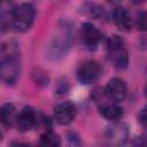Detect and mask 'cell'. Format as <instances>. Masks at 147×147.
Instances as JSON below:
<instances>
[{
  "instance_id": "6da1fadb",
  "label": "cell",
  "mask_w": 147,
  "mask_h": 147,
  "mask_svg": "<svg viewBox=\"0 0 147 147\" xmlns=\"http://www.w3.org/2000/svg\"><path fill=\"white\" fill-rule=\"evenodd\" d=\"M1 79L6 85H14L21 72V57L15 41H7L1 47Z\"/></svg>"
},
{
  "instance_id": "7a4b0ae2",
  "label": "cell",
  "mask_w": 147,
  "mask_h": 147,
  "mask_svg": "<svg viewBox=\"0 0 147 147\" xmlns=\"http://www.w3.org/2000/svg\"><path fill=\"white\" fill-rule=\"evenodd\" d=\"M72 41V37H71V32L69 26H61L60 31L53 37V39L51 40L48 48H47V56L53 60H60L63 56H65L67 52L70 48Z\"/></svg>"
},
{
  "instance_id": "3957f363",
  "label": "cell",
  "mask_w": 147,
  "mask_h": 147,
  "mask_svg": "<svg viewBox=\"0 0 147 147\" xmlns=\"http://www.w3.org/2000/svg\"><path fill=\"white\" fill-rule=\"evenodd\" d=\"M36 17V9L31 3H22L14 10L11 28L17 32H24L29 30Z\"/></svg>"
},
{
  "instance_id": "277c9868",
  "label": "cell",
  "mask_w": 147,
  "mask_h": 147,
  "mask_svg": "<svg viewBox=\"0 0 147 147\" xmlns=\"http://www.w3.org/2000/svg\"><path fill=\"white\" fill-rule=\"evenodd\" d=\"M101 75L100 65L92 60L83 62L77 69V79L82 84H92L94 83Z\"/></svg>"
},
{
  "instance_id": "5b68a950",
  "label": "cell",
  "mask_w": 147,
  "mask_h": 147,
  "mask_svg": "<svg viewBox=\"0 0 147 147\" xmlns=\"http://www.w3.org/2000/svg\"><path fill=\"white\" fill-rule=\"evenodd\" d=\"M126 93H127L126 84H125V82L122 78H118V77L111 78L107 83V85L105 87V94H106V96L110 101H113L115 103L122 102L125 99Z\"/></svg>"
},
{
  "instance_id": "8992f818",
  "label": "cell",
  "mask_w": 147,
  "mask_h": 147,
  "mask_svg": "<svg viewBox=\"0 0 147 147\" xmlns=\"http://www.w3.org/2000/svg\"><path fill=\"white\" fill-rule=\"evenodd\" d=\"M76 114H77L76 106L70 101H63L54 108V119L60 125L70 124L75 119Z\"/></svg>"
},
{
  "instance_id": "52a82bcc",
  "label": "cell",
  "mask_w": 147,
  "mask_h": 147,
  "mask_svg": "<svg viewBox=\"0 0 147 147\" xmlns=\"http://www.w3.org/2000/svg\"><path fill=\"white\" fill-rule=\"evenodd\" d=\"M40 118L36 114V111L31 107H24L16 117V126L21 132L30 131L31 129L36 127L39 123Z\"/></svg>"
},
{
  "instance_id": "ba28073f",
  "label": "cell",
  "mask_w": 147,
  "mask_h": 147,
  "mask_svg": "<svg viewBox=\"0 0 147 147\" xmlns=\"http://www.w3.org/2000/svg\"><path fill=\"white\" fill-rule=\"evenodd\" d=\"M80 37L85 46L92 49V48H95L101 41L102 33L92 23L85 22L82 24V28H80Z\"/></svg>"
},
{
  "instance_id": "9c48e42d",
  "label": "cell",
  "mask_w": 147,
  "mask_h": 147,
  "mask_svg": "<svg viewBox=\"0 0 147 147\" xmlns=\"http://www.w3.org/2000/svg\"><path fill=\"white\" fill-rule=\"evenodd\" d=\"M129 137V129L124 123H115L106 131V140L110 145H123Z\"/></svg>"
},
{
  "instance_id": "30bf717a",
  "label": "cell",
  "mask_w": 147,
  "mask_h": 147,
  "mask_svg": "<svg viewBox=\"0 0 147 147\" xmlns=\"http://www.w3.org/2000/svg\"><path fill=\"white\" fill-rule=\"evenodd\" d=\"M108 51V55H109V60L111 61L113 65L117 69V70H123L127 67L129 64V54L126 52V49L123 46L116 47V48H111V49H107Z\"/></svg>"
},
{
  "instance_id": "8fae6325",
  "label": "cell",
  "mask_w": 147,
  "mask_h": 147,
  "mask_svg": "<svg viewBox=\"0 0 147 147\" xmlns=\"http://www.w3.org/2000/svg\"><path fill=\"white\" fill-rule=\"evenodd\" d=\"M113 20L116 26L122 31H130L132 28V18L130 13L124 7H117L113 11Z\"/></svg>"
},
{
  "instance_id": "7c38bea8",
  "label": "cell",
  "mask_w": 147,
  "mask_h": 147,
  "mask_svg": "<svg viewBox=\"0 0 147 147\" xmlns=\"http://www.w3.org/2000/svg\"><path fill=\"white\" fill-rule=\"evenodd\" d=\"M15 5L11 0H2L1 9H0V18H1V29L5 31L9 26L11 28V20L15 10Z\"/></svg>"
},
{
  "instance_id": "4fadbf2b",
  "label": "cell",
  "mask_w": 147,
  "mask_h": 147,
  "mask_svg": "<svg viewBox=\"0 0 147 147\" xmlns=\"http://www.w3.org/2000/svg\"><path fill=\"white\" fill-rule=\"evenodd\" d=\"M100 114L107 121L116 122V121H118V119L122 118V116H123V109L114 102V103H109V105H103L100 108Z\"/></svg>"
},
{
  "instance_id": "5bb4252c",
  "label": "cell",
  "mask_w": 147,
  "mask_h": 147,
  "mask_svg": "<svg viewBox=\"0 0 147 147\" xmlns=\"http://www.w3.org/2000/svg\"><path fill=\"white\" fill-rule=\"evenodd\" d=\"M16 109L11 103H6L1 108V123L5 127H10L16 123Z\"/></svg>"
},
{
  "instance_id": "9a60e30c",
  "label": "cell",
  "mask_w": 147,
  "mask_h": 147,
  "mask_svg": "<svg viewBox=\"0 0 147 147\" xmlns=\"http://www.w3.org/2000/svg\"><path fill=\"white\" fill-rule=\"evenodd\" d=\"M61 140L59 138V136L56 133H54L53 131L48 130L45 131L39 139V145L40 146H48V147H57L60 146Z\"/></svg>"
},
{
  "instance_id": "2e32d148",
  "label": "cell",
  "mask_w": 147,
  "mask_h": 147,
  "mask_svg": "<svg viewBox=\"0 0 147 147\" xmlns=\"http://www.w3.org/2000/svg\"><path fill=\"white\" fill-rule=\"evenodd\" d=\"M136 25L138 30L147 32V11H142L137 16Z\"/></svg>"
},
{
  "instance_id": "e0dca14e",
  "label": "cell",
  "mask_w": 147,
  "mask_h": 147,
  "mask_svg": "<svg viewBox=\"0 0 147 147\" xmlns=\"http://www.w3.org/2000/svg\"><path fill=\"white\" fill-rule=\"evenodd\" d=\"M139 122L141 123V125L147 127V105L139 113Z\"/></svg>"
},
{
  "instance_id": "ac0fdd59",
  "label": "cell",
  "mask_w": 147,
  "mask_h": 147,
  "mask_svg": "<svg viewBox=\"0 0 147 147\" xmlns=\"http://www.w3.org/2000/svg\"><path fill=\"white\" fill-rule=\"evenodd\" d=\"M69 144H70V145H74V146L80 145L79 138L77 137L76 133H69Z\"/></svg>"
},
{
  "instance_id": "d6986e66",
  "label": "cell",
  "mask_w": 147,
  "mask_h": 147,
  "mask_svg": "<svg viewBox=\"0 0 147 147\" xmlns=\"http://www.w3.org/2000/svg\"><path fill=\"white\" fill-rule=\"evenodd\" d=\"M134 144H136V145H140V146H147V134H144V136L139 137V138L136 140Z\"/></svg>"
},
{
  "instance_id": "ffe728a7",
  "label": "cell",
  "mask_w": 147,
  "mask_h": 147,
  "mask_svg": "<svg viewBox=\"0 0 147 147\" xmlns=\"http://www.w3.org/2000/svg\"><path fill=\"white\" fill-rule=\"evenodd\" d=\"M133 5H141V3H144L146 0H130Z\"/></svg>"
},
{
  "instance_id": "44dd1931",
  "label": "cell",
  "mask_w": 147,
  "mask_h": 147,
  "mask_svg": "<svg viewBox=\"0 0 147 147\" xmlns=\"http://www.w3.org/2000/svg\"><path fill=\"white\" fill-rule=\"evenodd\" d=\"M145 95L147 96V84H146V86H145Z\"/></svg>"
},
{
  "instance_id": "7402d4cb",
  "label": "cell",
  "mask_w": 147,
  "mask_h": 147,
  "mask_svg": "<svg viewBox=\"0 0 147 147\" xmlns=\"http://www.w3.org/2000/svg\"><path fill=\"white\" fill-rule=\"evenodd\" d=\"M109 1H111V2H116V1H119V0H109Z\"/></svg>"
}]
</instances>
